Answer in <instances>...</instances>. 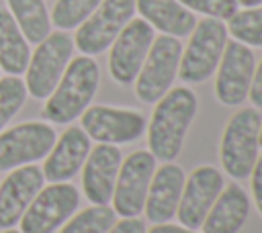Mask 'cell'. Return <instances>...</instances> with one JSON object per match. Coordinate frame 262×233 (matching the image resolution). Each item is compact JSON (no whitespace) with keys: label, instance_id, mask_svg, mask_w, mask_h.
I'll list each match as a JSON object with an SVG mask.
<instances>
[{"label":"cell","instance_id":"obj_12","mask_svg":"<svg viewBox=\"0 0 262 233\" xmlns=\"http://www.w3.org/2000/svg\"><path fill=\"white\" fill-rule=\"evenodd\" d=\"M151 43H154V29L143 18H131L111 45V53H108L111 78L121 86L135 82Z\"/></svg>","mask_w":262,"mask_h":233},{"label":"cell","instance_id":"obj_9","mask_svg":"<svg viewBox=\"0 0 262 233\" xmlns=\"http://www.w3.org/2000/svg\"><path fill=\"white\" fill-rule=\"evenodd\" d=\"M55 143V131L43 121H29L0 131V172L45 157Z\"/></svg>","mask_w":262,"mask_h":233},{"label":"cell","instance_id":"obj_26","mask_svg":"<svg viewBox=\"0 0 262 233\" xmlns=\"http://www.w3.org/2000/svg\"><path fill=\"white\" fill-rule=\"evenodd\" d=\"M27 100L25 82L18 76H4L0 78V131L8 125V121L23 108Z\"/></svg>","mask_w":262,"mask_h":233},{"label":"cell","instance_id":"obj_18","mask_svg":"<svg viewBox=\"0 0 262 233\" xmlns=\"http://www.w3.org/2000/svg\"><path fill=\"white\" fill-rule=\"evenodd\" d=\"M184 180V170L172 161H166L154 172L143 204V213L149 223H168L172 217H176Z\"/></svg>","mask_w":262,"mask_h":233},{"label":"cell","instance_id":"obj_25","mask_svg":"<svg viewBox=\"0 0 262 233\" xmlns=\"http://www.w3.org/2000/svg\"><path fill=\"white\" fill-rule=\"evenodd\" d=\"M229 33L244 45L262 47V6L235 12L229 18Z\"/></svg>","mask_w":262,"mask_h":233},{"label":"cell","instance_id":"obj_29","mask_svg":"<svg viewBox=\"0 0 262 233\" xmlns=\"http://www.w3.org/2000/svg\"><path fill=\"white\" fill-rule=\"evenodd\" d=\"M250 176H252V196H254L258 213L262 215V155L256 159Z\"/></svg>","mask_w":262,"mask_h":233},{"label":"cell","instance_id":"obj_7","mask_svg":"<svg viewBox=\"0 0 262 233\" xmlns=\"http://www.w3.org/2000/svg\"><path fill=\"white\" fill-rule=\"evenodd\" d=\"M182 45L176 37L162 35L154 39L147 57L135 78V96L145 102H158L172 86L180 65Z\"/></svg>","mask_w":262,"mask_h":233},{"label":"cell","instance_id":"obj_21","mask_svg":"<svg viewBox=\"0 0 262 233\" xmlns=\"http://www.w3.org/2000/svg\"><path fill=\"white\" fill-rule=\"evenodd\" d=\"M31 59L29 41L6 8H0V69L8 76L25 74Z\"/></svg>","mask_w":262,"mask_h":233},{"label":"cell","instance_id":"obj_17","mask_svg":"<svg viewBox=\"0 0 262 233\" xmlns=\"http://www.w3.org/2000/svg\"><path fill=\"white\" fill-rule=\"evenodd\" d=\"M90 153V137L82 127H68L59 139H55L51 151L45 155L43 178L49 182H68L84 166Z\"/></svg>","mask_w":262,"mask_h":233},{"label":"cell","instance_id":"obj_16","mask_svg":"<svg viewBox=\"0 0 262 233\" xmlns=\"http://www.w3.org/2000/svg\"><path fill=\"white\" fill-rule=\"evenodd\" d=\"M123 155L117 145L98 143L82 166V190L92 204H108Z\"/></svg>","mask_w":262,"mask_h":233},{"label":"cell","instance_id":"obj_27","mask_svg":"<svg viewBox=\"0 0 262 233\" xmlns=\"http://www.w3.org/2000/svg\"><path fill=\"white\" fill-rule=\"evenodd\" d=\"M188 10H196L211 18L229 20L237 12V0H178Z\"/></svg>","mask_w":262,"mask_h":233},{"label":"cell","instance_id":"obj_3","mask_svg":"<svg viewBox=\"0 0 262 233\" xmlns=\"http://www.w3.org/2000/svg\"><path fill=\"white\" fill-rule=\"evenodd\" d=\"M260 125L262 116L258 108H239L223 129L219 157L223 170L235 180L248 178L258 159Z\"/></svg>","mask_w":262,"mask_h":233},{"label":"cell","instance_id":"obj_33","mask_svg":"<svg viewBox=\"0 0 262 233\" xmlns=\"http://www.w3.org/2000/svg\"><path fill=\"white\" fill-rule=\"evenodd\" d=\"M2 233H20V231H14V229H4Z\"/></svg>","mask_w":262,"mask_h":233},{"label":"cell","instance_id":"obj_34","mask_svg":"<svg viewBox=\"0 0 262 233\" xmlns=\"http://www.w3.org/2000/svg\"><path fill=\"white\" fill-rule=\"evenodd\" d=\"M260 145H262V125H260Z\"/></svg>","mask_w":262,"mask_h":233},{"label":"cell","instance_id":"obj_23","mask_svg":"<svg viewBox=\"0 0 262 233\" xmlns=\"http://www.w3.org/2000/svg\"><path fill=\"white\" fill-rule=\"evenodd\" d=\"M117 221V213L108 204H92L78 215H72L59 233H106Z\"/></svg>","mask_w":262,"mask_h":233},{"label":"cell","instance_id":"obj_28","mask_svg":"<svg viewBox=\"0 0 262 233\" xmlns=\"http://www.w3.org/2000/svg\"><path fill=\"white\" fill-rule=\"evenodd\" d=\"M106 233H145V221L139 217H123Z\"/></svg>","mask_w":262,"mask_h":233},{"label":"cell","instance_id":"obj_4","mask_svg":"<svg viewBox=\"0 0 262 233\" xmlns=\"http://www.w3.org/2000/svg\"><path fill=\"white\" fill-rule=\"evenodd\" d=\"M227 43V27L219 18H203L194 25L186 49H182L178 74L186 84H201L213 76Z\"/></svg>","mask_w":262,"mask_h":233},{"label":"cell","instance_id":"obj_24","mask_svg":"<svg viewBox=\"0 0 262 233\" xmlns=\"http://www.w3.org/2000/svg\"><path fill=\"white\" fill-rule=\"evenodd\" d=\"M102 0H57L51 10V22L59 31L78 29Z\"/></svg>","mask_w":262,"mask_h":233},{"label":"cell","instance_id":"obj_20","mask_svg":"<svg viewBox=\"0 0 262 233\" xmlns=\"http://www.w3.org/2000/svg\"><path fill=\"white\" fill-rule=\"evenodd\" d=\"M135 8L151 29L176 39L190 35L196 25L192 10L182 6L178 0H135Z\"/></svg>","mask_w":262,"mask_h":233},{"label":"cell","instance_id":"obj_8","mask_svg":"<svg viewBox=\"0 0 262 233\" xmlns=\"http://www.w3.org/2000/svg\"><path fill=\"white\" fill-rule=\"evenodd\" d=\"M135 14V0H102L78 27L74 43L84 55H98L113 45L117 35Z\"/></svg>","mask_w":262,"mask_h":233},{"label":"cell","instance_id":"obj_30","mask_svg":"<svg viewBox=\"0 0 262 233\" xmlns=\"http://www.w3.org/2000/svg\"><path fill=\"white\" fill-rule=\"evenodd\" d=\"M248 96H250V100L254 102L256 108H262V61H260V65L254 69V78H252Z\"/></svg>","mask_w":262,"mask_h":233},{"label":"cell","instance_id":"obj_32","mask_svg":"<svg viewBox=\"0 0 262 233\" xmlns=\"http://www.w3.org/2000/svg\"><path fill=\"white\" fill-rule=\"evenodd\" d=\"M237 4H244V6L252 8V6H258V4H262V0H237Z\"/></svg>","mask_w":262,"mask_h":233},{"label":"cell","instance_id":"obj_13","mask_svg":"<svg viewBox=\"0 0 262 233\" xmlns=\"http://www.w3.org/2000/svg\"><path fill=\"white\" fill-rule=\"evenodd\" d=\"M254 53L239 41L225 43L215 76V96L225 106H237L248 98L254 78Z\"/></svg>","mask_w":262,"mask_h":233},{"label":"cell","instance_id":"obj_10","mask_svg":"<svg viewBox=\"0 0 262 233\" xmlns=\"http://www.w3.org/2000/svg\"><path fill=\"white\" fill-rule=\"evenodd\" d=\"M80 116H82L80 127L84 129V133L96 143H108V145L137 141L147 127L145 116L135 108L96 104V106H88Z\"/></svg>","mask_w":262,"mask_h":233},{"label":"cell","instance_id":"obj_11","mask_svg":"<svg viewBox=\"0 0 262 233\" xmlns=\"http://www.w3.org/2000/svg\"><path fill=\"white\" fill-rule=\"evenodd\" d=\"M156 172V157L145 151H133L125 161H121L115 190H113V211L121 217H139L145 204L147 188Z\"/></svg>","mask_w":262,"mask_h":233},{"label":"cell","instance_id":"obj_19","mask_svg":"<svg viewBox=\"0 0 262 233\" xmlns=\"http://www.w3.org/2000/svg\"><path fill=\"white\" fill-rule=\"evenodd\" d=\"M250 213V198L246 190L231 182L223 186L217 200L203 221V233H237Z\"/></svg>","mask_w":262,"mask_h":233},{"label":"cell","instance_id":"obj_1","mask_svg":"<svg viewBox=\"0 0 262 233\" xmlns=\"http://www.w3.org/2000/svg\"><path fill=\"white\" fill-rule=\"evenodd\" d=\"M196 114V94L186 88H170L158 102L147 127L149 153L156 159L174 161L182 151L184 137Z\"/></svg>","mask_w":262,"mask_h":233},{"label":"cell","instance_id":"obj_5","mask_svg":"<svg viewBox=\"0 0 262 233\" xmlns=\"http://www.w3.org/2000/svg\"><path fill=\"white\" fill-rule=\"evenodd\" d=\"M72 51L74 41L66 31L49 33L41 43H37V49L31 53L29 65L25 69L27 94H31L35 100H45L63 76L72 59Z\"/></svg>","mask_w":262,"mask_h":233},{"label":"cell","instance_id":"obj_31","mask_svg":"<svg viewBox=\"0 0 262 233\" xmlns=\"http://www.w3.org/2000/svg\"><path fill=\"white\" fill-rule=\"evenodd\" d=\"M145 233H196V229H188L184 225H170V223H158Z\"/></svg>","mask_w":262,"mask_h":233},{"label":"cell","instance_id":"obj_22","mask_svg":"<svg viewBox=\"0 0 262 233\" xmlns=\"http://www.w3.org/2000/svg\"><path fill=\"white\" fill-rule=\"evenodd\" d=\"M8 12L29 43H41L51 33V18L43 0H6Z\"/></svg>","mask_w":262,"mask_h":233},{"label":"cell","instance_id":"obj_14","mask_svg":"<svg viewBox=\"0 0 262 233\" xmlns=\"http://www.w3.org/2000/svg\"><path fill=\"white\" fill-rule=\"evenodd\" d=\"M223 190V176L213 166H199L184 180V188L180 194V202L176 208V217L180 225L188 229H199Z\"/></svg>","mask_w":262,"mask_h":233},{"label":"cell","instance_id":"obj_15","mask_svg":"<svg viewBox=\"0 0 262 233\" xmlns=\"http://www.w3.org/2000/svg\"><path fill=\"white\" fill-rule=\"evenodd\" d=\"M43 172L39 166L27 164L10 170L0 184V229H12L37 192L43 188Z\"/></svg>","mask_w":262,"mask_h":233},{"label":"cell","instance_id":"obj_6","mask_svg":"<svg viewBox=\"0 0 262 233\" xmlns=\"http://www.w3.org/2000/svg\"><path fill=\"white\" fill-rule=\"evenodd\" d=\"M80 206V192L74 184L51 182L43 186L20 217V233H53Z\"/></svg>","mask_w":262,"mask_h":233},{"label":"cell","instance_id":"obj_2","mask_svg":"<svg viewBox=\"0 0 262 233\" xmlns=\"http://www.w3.org/2000/svg\"><path fill=\"white\" fill-rule=\"evenodd\" d=\"M100 82L98 63L90 55L70 59L53 92L45 98L43 116L55 125H68L78 119L92 102Z\"/></svg>","mask_w":262,"mask_h":233}]
</instances>
